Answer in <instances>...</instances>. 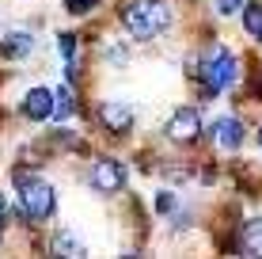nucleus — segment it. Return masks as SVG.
Instances as JSON below:
<instances>
[{
	"instance_id": "a211bd4d",
	"label": "nucleus",
	"mask_w": 262,
	"mask_h": 259,
	"mask_svg": "<svg viewBox=\"0 0 262 259\" xmlns=\"http://www.w3.org/2000/svg\"><path fill=\"white\" fill-rule=\"evenodd\" d=\"M4 213H8V206H4V194H0V225H4Z\"/></svg>"
},
{
	"instance_id": "7ed1b4c3",
	"label": "nucleus",
	"mask_w": 262,
	"mask_h": 259,
	"mask_svg": "<svg viewBox=\"0 0 262 259\" xmlns=\"http://www.w3.org/2000/svg\"><path fill=\"white\" fill-rule=\"evenodd\" d=\"M15 187H19L23 213H27L31 221H42V217H50V213H53V187H50L46 180L19 172V175H15Z\"/></svg>"
},
{
	"instance_id": "6e6552de",
	"label": "nucleus",
	"mask_w": 262,
	"mask_h": 259,
	"mask_svg": "<svg viewBox=\"0 0 262 259\" xmlns=\"http://www.w3.org/2000/svg\"><path fill=\"white\" fill-rule=\"evenodd\" d=\"M213 141L221 149H239L243 145V122L232 118V114H224V118L213 122Z\"/></svg>"
},
{
	"instance_id": "2eb2a0df",
	"label": "nucleus",
	"mask_w": 262,
	"mask_h": 259,
	"mask_svg": "<svg viewBox=\"0 0 262 259\" xmlns=\"http://www.w3.org/2000/svg\"><path fill=\"white\" fill-rule=\"evenodd\" d=\"M216 4V12L221 15H236V12H243V0H213Z\"/></svg>"
},
{
	"instance_id": "1a4fd4ad",
	"label": "nucleus",
	"mask_w": 262,
	"mask_h": 259,
	"mask_svg": "<svg viewBox=\"0 0 262 259\" xmlns=\"http://www.w3.org/2000/svg\"><path fill=\"white\" fill-rule=\"evenodd\" d=\"M239 248L247 255H258L262 259V217H251L247 225L239 229Z\"/></svg>"
},
{
	"instance_id": "20e7f679",
	"label": "nucleus",
	"mask_w": 262,
	"mask_h": 259,
	"mask_svg": "<svg viewBox=\"0 0 262 259\" xmlns=\"http://www.w3.org/2000/svg\"><path fill=\"white\" fill-rule=\"evenodd\" d=\"M95 118H99V126H103L106 133L122 137V133H129V126H133V107L122 103V99H106V103H99Z\"/></svg>"
},
{
	"instance_id": "0eeeda50",
	"label": "nucleus",
	"mask_w": 262,
	"mask_h": 259,
	"mask_svg": "<svg viewBox=\"0 0 262 259\" xmlns=\"http://www.w3.org/2000/svg\"><path fill=\"white\" fill-rule=\"evenodd\" d=\"M23 114L31 122L53 118V92H50V88H31V92L23 95Z\"/></svg>"
},
{
	"instance_id": "f03ea898",
	"label": "nucleus",
	"mask_w": 262,
	"mask_h": 259,
	"mask_svg": "<svg viewBox=\"0 0 262 259\" xmlns=\"http://www.w3.org/2000/svg\"><path fill=\"white\" fill-rule=\"evenodd\" d=\"M236 73H239V65H236V53H232L228 46H213L209 53H205V61H202V69H198L194 76H202L205 80V92H228L232 84H236Z\"/></svg>"
},
{
	"instance_id": "dca6fc26",
	"label": "nucleus",
	"mask_w": 262,
	"mask_h": 259,
	"mask_svg": "<svg viewBox=\"0 0 262 259\" xmlns=\"http://www.w3.org/2000/svg\"><path fill=\"white\" fill-rule=\"evenodd\" d=\"M61 57H65V61H72V57H76V38H72V34H61Z\"/></svg>"
},
{
	"instance_id": "f257e3e1",
	"label": "nucleus",
	"mask_w": 262,
	"mask_h": 259,
	"mask_svg": "<svg viewBox=\"0 0 262 259\" xmlns=\"http://www.w3.org/2000/svg\"><path fill=\"white\" fill-rule=\"evenodd\" d=\"M122 23L137 42H148L171 27V4L167 0H133L122 8Z\"/></svg>"
},
{
	"instance_id": "39448f33",
	"label": "nucleus",
	"mask_w": 262,
	"mask_h": 259,
	"mask_svg": "<svg viewBox=\"0 0 262 259\" xmlns=\"http://www.w3.org/2000/svg\"><path fill=\"white\" fill-rule=\"evenodd\" d=\"M198 133H202V111H198V107H179L167 118V137L179 141V145L198 141Z\"/></svg>"
},
{
	"instance_id": "423d86ee",
	"label": "nucleus",
	"mask_w": 262,
	"mask_h": 259,
	"mask_svg": "<svg viewBox=\"0 0 262 259\" xmlns=\"http://www.w3.org/2000/svg\"><path fill=\"white\" fill-rule=\"evenodd\" d=\"M122 183H125V172H122L118 160L99 156L95 164H92V187H95L99 194H118V191H122Z\"/></svg>"
},
{
	"instance_id": "4468645a",
	"label": "nucleus",
	"mask_w": 262,
	"mask_h": 259,
	"mask_svg": "<svg viewBox=\"0 0 262 259\" xmlns=\"http://www.w3.org/2000/svg\"><path fill=\"white\" fill-rule=\"evenodd\" d=\"M95 4H99V0H65V8H69L72 15H88Z\"/></svg>"
},
{
	"instance_id": "f8f14e48",
	"label": "nucleus",
	"mask_w": 262,
	"mask_h": 259,
	"mask_svg": "<svg viewBox=\"0 0 262 259\" xmlns=\"http://www.w3.org/2000/svg\"><path fill=\"white\" fill-rule=\"evenodd\" d=\"M243 31H247L251 38H262V4H251L247 12H243Z\"/></svg>"
},
{
	"instance_id": "6ab92c4d",
	"label": "nucleus",
	"mask_w": 262,
	"mask_h": 259,
	"mask_svg": "<svg viewBox=\"0 0 262 259\" xmlns=\"http://www.w3.org/2000/svg\"><path fill=\"white\" fill-rule=\"evenodd\" d=\"M258 145H262V133H258Z\"/></svg>"
},
{
	"instance_id": "f3484780",
	"label": "nucleus",
	"mask_w": 262,
	"mask_h": 259,
	"mask_svg": "<svg viewBox=\"0 0 262 259\" xmlns=\"http://www.w3.org/2000/svg\"><path fill=\"white\" fill-rule=\"evenodd\" d=\"M175 210V198H171V191H160L156 194V213H171Z\"/></svg>"
},
{
	"instance_id": "9b49d317",
	"label": "nucleus",
	"mask_w": 262,
	"mask_h": 259,
	"mask_svg": "<svg viewBox=\"0 0 262 259\" xmlns=\"http://www.w3.org/2000/svg\"><path fill=\"white\" fill-rule=\"evenodd\" d=\"M53 255H84V244L72 233H57L53 236Z\"/></svg>"
},
{
	"instance_id": "9d476101",
	"label": "nucleus",
	"mask_w": 262,
	"mask_h": 259,
	"mask_svg": "<svg viewBox=\"0 0 262 259\" xmlns=\"http://www.w3.org/2000/svg\"><path fill=\"white\" fill-rule=\"evenodd\" d=\"M31 46H34V38L27 31H12V34H4V46H0V53L4 57H27L31 53Z\"/></svg>"
},
{
	"instance_id": "ddd939ff",
	"label": "nucleus",
	"mask_w": 262,
	"mask_h": 259,
	"mask_svg": "<svg viewBox=\"0 0 262 259\" xmlns=\"http://www.w3.org/2000/svg\"><path fill=\"white\" fill-rule=\"evenodd\" d=\"M72 111H76V95H72L69 88H61V92H53V114H61V118H69Z\"/></svg>"
}]
</instances>
